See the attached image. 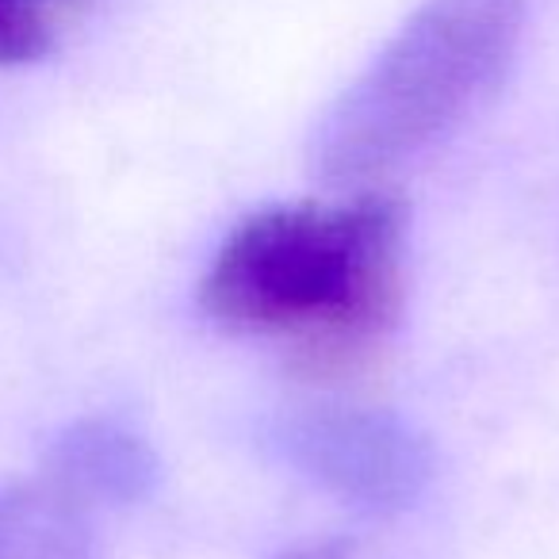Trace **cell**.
I'll list each match as a JSON object with an SVG mask.
<instances>
[{
	"mask_svg": "<svg viewBox=\"0 0 559 559\" xmlns=\"http://www.w3.org/2000/svg\"><path fill=\"white\" fill-rule=\"evenodd\" d=\"M284 456L365 510H403L429 479V449L406 421L376 411L319 406L284 421Z\"/></svg>",
	"mask_w": 559,
	"mask_h": 559,
	"instance_id": "3",
	"label": "cell"
},
{
	"mask_svg": "<svg viewBox=\"0 0 559 559\" xmlns=\"http://www.w3.org/2000/svg\"><path fill=\"white\" fill-rule=\"evenodd\" d=\"M43 475L62 483L70 495L100 506H131L154 490L157 456L139 433L116 421H78L62 437H55Z\"/></svg>",
	"mask_w": 559,
	"mask_h": 559,
	"instance_id": "4",
	"label": "cell"
},
{
	"mask_svg": "<svg viewBox=\"0 0 559 559\" xmlns=\"http://www.w3.org/2000/svg\"><path fill=\"white\" fill-rule=\"evenodd\" d=\"M525 0H426L311 139V173L368 188L456 131L506 78Z\"/></svg>",
	"mask_w": 559,
	"mask_h": 559,
	"instance_id": "2",
	"label": "cell"
},
{
	"mask_svg": "<svg viewBox=\"0 0 559 559\" xmlns=\"http://www.w3.org/2000/svg\"><path fill=\"white\" fill-rule=\"evenodd\" d=\"M58 12L35 0H0V66L39 62L55 50Z\"/></svg>",
	"mask_w": 559,
	"mask_h": 559,
	"instance_id": "6",
	"label": "cell"
},
{
	"mask_svg": "<svg viewBox=\"0 0 559 559\" xmlns=\"http://www.w3.org/2000/svg\"><path fill=\"white\" fill-rule=\"evenodd\" d=\"M35 4H43V9H50V12H62V9H70L73 0H35Z\"/></svg>",
	"mask_w": 559,
	"mask_h": 559,
	"instance_id": "8",
	"label": "cell"
},
{
	"mask_svg": "<svg viewBox=\"0 0 559 559\" xmlns=\"http://www.w3.org/2000/svg\"><path fill=\"white\" fill-rule=\"evenodd\" d=\"M280 559H345V556L334 548H296V551H284Z\"/></svg>",
	"mask_w": 559,
	"mask_h": 559,
	"instance_id": "7",
	"label": "cell"
},
{
	"mask_svg": "<svg viewBox=\"0 0 559 559\" xmlns=\"http://www.w3.org/2000/svg\"><path fill=\"white\" fill-rule=\"evenodd\" d=\"M403 299L406 207L388 192L257 211L200 280L215 326L276 345L311 380L365 372L395 334Z\"/></svg>",
	"mask_w": 559,
	"mask_h": 559,
	"instance_id": "1",
	"label": "cell"
},
{
	"mask_svg": "<svg viewBox=\"0 0 559 559\" xmlns=\"http://www.w3.org/2000/svg\"><path fill=\"white\" fill-rule=\"evenodd\" d=\"M0 559H100L96 510L50 475L0 487Z\"/></svg>",
	"mask_w": 559,
	"mask_h": 559,
	"instance_id": "5",
	"label": "cell"
}]
</instances>
